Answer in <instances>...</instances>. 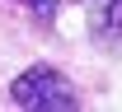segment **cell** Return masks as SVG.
<instances>
[{"label": "cell", "mask_w": 122, "mask_h": 112, "mask_svg": "<svg viewBox=\"0 0 122 112\" xmlns=\"http://www.w3.org/2000/svg\"><path fill=\"white\" fill-rule=\"evenodd\" d=\"M10 98H14L19 108H80V94L75 84L61 75L56 65H28L24 75H14L10 84Z\"/></svg>", "instance_id": "6da1fadb"}, {"label": "cell", "mask_w": 122, "mask_h": 112, "mask_svg": "<svg viewBox=\"0 0 122 112\" xmlns=\"http://www.w3.org/2000/svg\"><path fill=\"white\" fill-rule=\"evenodd\" d=\"M94 37H122V0H80Z\"/></svg>", "instance_id": "7a4b0ae2"}, {"label": "cell", "mask_w": 122, "mask_h": 112, "mask_svg": "<svg viewBox=\"0 0 122 112\" xmlns=\"http://www.w3.org/2000/svg\"><path fill=\"white\" fill-rule=\"evenodd\" d=\"M24 5H33V14L42 19V23H52V19H56V0H24Z\"/></svg>", "instance_id": "3957f363"}]
</instances>
